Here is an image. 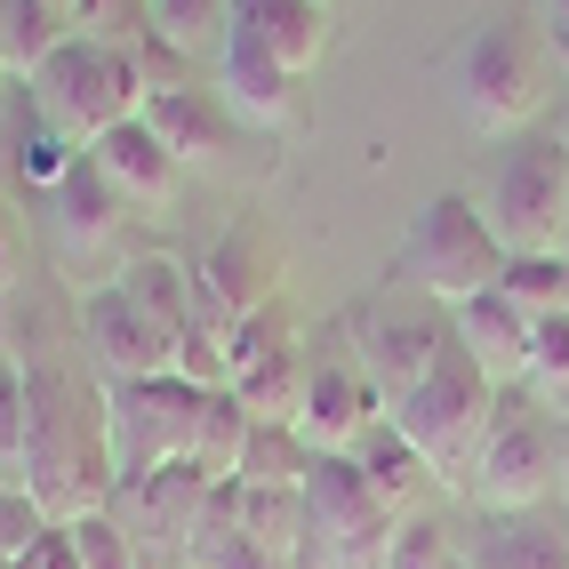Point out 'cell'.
<instances>
[{"instance_id": "obj_40", "label": "cell", "mask_w": 569, "mask_h": 569, "mask_svg": "<svg viewBox=\"0 0 569 569\" xmlns=\"http://www.w3.org/2000/svg\"><path fill=\"white\" fill-rule=\"evenodd\" d=\"M561 489H569V417H561Z\"/></svg>"}, {"instance_id": "obj_8", "label": "cell", "mask_w": 569, "mask_h": 569, "mask_svg": "<svg viewBox=\"0 0 569 569\" xmlns=\"http://www.w3.org/2000/svg\"><path fill=\"white\" fill-rule=\"evenodd\" d=\"M473 506L481 513H546V498L561 489V417L553 409H506L489 449L473 458Z\"/></svg>"}, {"instance_id": "obj_11", "label": "cell", "mask_w": 569, "mask_h": 569, "mask_svg": "<svg viewBox=\"0 0 569 569\" xmlns=\"http://www.w3.org/2000/svg\"><path fill=\"white\" fill-rule=\"evenodd\" d=\"M209 498H217V481H201L193 466H161V473H121L112 481V521L137 538V553H169V569H184V553H193L201 538V521H209Z\"/></svg>"}, {"instance_id": "obj_24", "label": "cell", "mask_w": 569, "mask_h": 569, "mask_svg": "<svg viewBox=\"0 0 569 569\" xmlns=\"http://www.w3.org/2000/svg\"><path fill=\"white\" fill-rule=\"evenodd\" d=\"M153 41L217 72L224 41H233V0H153Z\"/></svg>"}, {"instance_id": "obj_41", "label": "cell", "mask_w": 569, "mask_h": 569, "mask_svg": "<svg viewBox=\"0 0 569 569\" xmlns=\"http://www.w3.org/2000/svg\"><path fill=\"white\" fill-rule=\"evenodd\" d=\"M561 264H569V249H561ZM561 313H569V297H561Z\"/></svg>"}, {"instance_id": "obj_30", "label": "cell", "mask_w": 569, "mask_h": 569, "mask_svg": "<svg viewBox=\"0 0 569 569\" xmlns=\"http://www.w3.org/2000/svg\"><path fill=\"white\" fill-rule=\"evenodd\" d=\"M72 41H97V49H137L153 32V0H72L64 9Z\"/></svg>"}, {"instance_id": "obj_37", "label": "cell", "mask_w": 569, "mask_h": 569, "mask_svg": "<svg viewBox=\"0 0 569 569\" xmlns=\"http://www.w3.org/2000/svg\"><path fill=\"white\" fill-rule=\"evenodd\" d=\"M9 569H81V553H72V538H64V529H49V538L32 546L24 561H9Z\"/></svg>"}, {"instance_id": "obj_38", "label": "cell", "mask_w": 569, "mask_h": 569, "mask_svg": "<svg viewBox=\"0 0 569 569\" xmlns=\"http://www.w3.org/2000/svg\"><path fill=\"white\" fill-rule=\"evenodd\" d=\"M17 273V209H9V193H0V281Z\"/></svg>"}, {"instance_id": "obj_14", "label": "cell", "mask_w": 569, "mask_h": 569, "mask_svg": "<svg viewBox=\"0 0 569 569\" xmlns=\"http://www.w3.org/2000/svg\"><path fill=\"white\" fill-rule=\"evenodd\" d=\"M224 49H249L281 72H306L329 57V9L321 0H233V41Z\"/></svg>"}, {"instance_id": "obj_28", "label": "cell", "mask_w": 569, "mask_h": 569, "mask_svg": "<svg viewBox=\"0 0 569 569\" xmlns=\"http://www.w3.org/2000/svg\"><path fill=\"white\" fill-rule=\"evenodd\" d=\"M353 458H361V473L377 481V498H386L393 513H409V506H417V489L433 481V473H426V458H417V449H409L393 426H377V433L353 449Z\"/></svg>"}, {"instance_id": "obj_26", "label": "cell", "mask_w": 569, "mask_h": 569, "mask_svg": "<svg viewBox=\"0 0 569 569\" xmlns=\"http://www.w3.org/2000/svg\"><path fill=\"white\" fill-rule=\"evenodd\" d=\"M521 393L569 417V313H546V321H529V361H521Z\"/></svg>"}, {"instance_id": "obj_25", "label": "cell", "mask_w": 569, "mask_h": 569, "mask_svg": "<svg viewBox=\"0 0 569 569\" xmlns=\"http://www.w3.org/2000/svg\"><path fill=\"white\" fill-rule=\"evenodd\" d=\"M184 569H289L273 546L257 538V529H241V513L224 506V489L209 498V521H201V538L193 553H184Z\"/></svg>"}, {"instance_id": "obj_19", "label": "cell", "mask_w": 569, "mask_h": 569, "mask_svg": "<svg viewBox=\"0 0 569 569\" xmlns=\"http://www.w3.org/2000/svg\"><path fill=\"white\" fill-rule=\"evenodd\" d=\"M449 337H458V346L473 353V369H489L498 386H521V361H529V321L506 306L498 289L449 313Z\"/></svg>"}, {"instance_id": "obj_46", "label": "cell", "mask_w": 569, "mask_h": 569, "mask_svg": "<svg viewBox=\"0 0 569 569\" xmlns=\"http://www.w3.org/2000/svg\"><path fill=\"white\" fill-rule=\"evenodd\" d=\"M0 481H9V473H0Z\"/></svg>"}, {"instance_id": "obj_15", "label": "cell", "mask_w": 569, "mask_h": 569, "mask_svg": "<svg viewBox=\"0 0 569 569\" xmlns=\"http://www.w3.org/2000/svg\"><path fill=\"white\" fill-rule=\"evenodd\" d=\"M449 346V313H361V337H353V353L369 369V386L386 393V409L441 361Z\"/></svg>"}, {"instance_id": "obj_20", "label": "cell", "mask_w": 569, "mask_h": 569, "mask_svg": "<svg viewBox=\"0 0 569 569\" xmlns=\"http://www.w3.org/2000/svg\"><path fill=\"white\" fill-rule=\"evenodd\" d=\"M466 569H569V521L546 513H489Z\"/></svg>"}, {"instance_id": "obj_2", "label": "cell", "mask_w": 569, "mask_h": 569, "mask_svg": "<svg viewBox=\"0 0 569 569\" xmlns=\"http://www.w3.org/2000/svg\"><path fill=\"white\" fill-rule=\"evenodd\" d=\"M498 417H506V386H498L489 369H473V353L449 337L441 361L386 409V426L417 449V458H426L433 481L466 489V481H473V458L489 449V433H498Z\"/></svg>"}, {"instance_id": "obj_16", "label": "cell", "mask_w": 569, "mask_h": 569, "mask_svg": "<svg viewBox=\"0 0 569 569\" xmlns=\"http://www.w3.org/2000/svg\"><path fill=\"white\" fill-rule=\"evenodd\" d=\"M89 161L104 169V184H112L129 209H161V201L177 193V177H184V161L153 137L144 112H137V121H121V129H104V137L89 144Z\"/></svg>"}, {"instance_id": "obj_12", "label": "cell", "mask_w": 569, "mask_h": 569, "mask_svg": "<svg viewBox=\"0 0 569 569\" xmlns=\"http://www.w3.org/2000/svg\"><path fill=\"white\" fill-rule=\"evenodd\" d=\"M386 426V393L369 386V369H361V353H329V361H313V377H306V409H297V441L313 449V458H353V449Z\"/></svg>"}, {"instance_id": "obj_21", "label": "cell", "mask_w": 569, "mask_h": 569, "mask_svg": "<svg viewBox=\"0 0 569 569\" xmlns=\"http://www.w3.org/2000/svg\"><path fill=\"white\" fill-rule=\"evenodd\" d=\"M112 289H121L129 297V306L137 313H153L169 337H184V329H193L201 321V297H193V264H177V257H129L121 264V281H112Z\"/></svg>"}, {"instance_id": "obj_29", "label": "cell", "mask_w": 569, "mask_h": 569, "mask_svg": "<svg viewBox=\"0 0 569 569\" xmlns=\"http://www.w3.org/2000/svg\"><path fill=\"white\" fill-rule=\"evenodd\" d=\"M498 297H506V306H513L521 321L561 313V297H569V264H561V249H546V257H506Z\"/></svg>"}, {"instance_id": "obj_32", "label": "cell", "mask_w": 569, "mask_h": 569, "mask_svg": "<svg viewBox=\"0 0 569 569\" xmlns=\"http://www.w3.org/2000/svg\"><path fill=\"white\" fill-rule=\"evenodd\" d=\"M377 569H466V553H458V538H449L433 513H401L386 553H377Z\"/></svg>"}, {"instance_id": "obj_43", "label": "cell", "mask_w": 569, "mask_h": 569, "mask_svg": "<svg viewBox=\"0 0 569 569\" xmlns=\"http://www.w3.org/2000/svg\"><path fill=\"white\" fill-rule=\"evenodd\" d=\"M49 9H72V0H49Z\"/></svg>"}, {"instance_id": "obj_36", "label": "cell", "mask_w": 569, "mask_h": 569, "mask_svg": "<svg viewBox=\"0 0 569 569\" xmlns=\"http://www.w3.org/2000/svg\"><path fill=\"white\" fill-rule=\"evenodd\" d=\"M41 538H49V513L32 506L17 481H0V561H24Z\"/></svg>"}, {"instance_id": "obj_27", "label": "cell", "mask_w": 569, "mask_h": 569, "mask_svg": "<svg viewBox=\"0 0 569 569\" xmlns=\"http://www.w3.org/2000/svg\"><path fill=\"white\" fill-rule=\"evenodd\" d=\"M57 209H64V233H72V241H81V233H89V241H104L112 224H121V209H129V201L112 193L104 169L81 153V161H72V169L57 177Z\"/></svg>"}, {"instance_id": "obj_3", "label": "cell", "mask_w": 569, "mask_h": 569, "mask_svg": "<svg viewBox=\"0 0 569 569\" xmlns=\"http://www.w3.org/2000/svg\"><path fill=\"white\" fill-rule=\"evenodd\" d=\"M449 81H458V112L481 137H513V129L538 121V104H546V41L521 17H489L458 41Z\"/></svg>"}, {"instance_id": "obj_17", "label": "cell", "mask_w": 569, "mask_h": 569, "mask_svg": "<svg viewBox=\"0 0 569 569\" xmlns=\"http://www.w3.org/2000/svg\"><path fill=\"white\" fill-rule=\"evenodd\" d=\"M217 97L249 129H306V81L281 72V64H264V57H249V49L217 57Z\"/></svg>"}, {"instance_id": "obj_13", "label": "cell", "mask_w": 569, "mask_h": 569, "mask_svg": "<svg viewBox=\"0 0 569 569\" xmlns=\"http://www.w3.org/2000/svg\"><path fill=\"white\" fill-rule=\"evenodd\" d=\"M81 346H89V361H97V386H144V377H177V337H169L153 313H137L112 281L81 306Z\"/></svg>"}, {"instance_id": "obj_42", "label": "cell", "mask_w": 569, "mask_h": 569, "mask_svg": "<svg viewBox=\"0 0 569 569\" xmlns=\"http://www.w3.org/2000/svg\"><path fill=\"white\" fill-rule=\"evenodd\" d=\"M561 144H569V112H561Z\"/></svg>"}, {"instance_id": "obj_44", "label": "cell", "mask_w": 569, "mask_h": 569, "mask_svg": "<svg viewBox=\"0 0 569 569\" xmlns=\"http://www.w3.org/2000/svg\"><path fill=\"white\" fill-rule=\"evenodd\" d=\"M0 81H9V72H0Z\"/></svg>"}, {"instance_id": "obj_22", "label": "cell", "mask_w": 569, "mask_h": 569, "mask_svg": "<svg viewBox=\"0 0 569 569\" xmlns=\"http://www.w3.org/2000/svg\"><path fill=\"white\" fill-rule=\"evenodd\" d=\"M64 41H72L64 9H49V0H0V72L9 81H32Z\"/></svg>"}, {"instance_id": "obj_6", "label": "cell", "mask_w": 569, "mask_h": 569, "mask_svg": "<svg viewBox=\"0 0 569 569\" xmlns=\"http://www.w3.org/2000/svg\"><path fill=\"white\" fill-rule=\"evenodd\" d=\"M489 233H498L506 257H546V249H569V144L561 137H538V144H513L498 184H489Z\"/></svg>"}, {"instance_id": "obj_1", "label": "cell", "mask_w": 569, "mask_h": 569, "mask_svg": "<svg viewBox=\"0 0 569 569\" xmlns=\"http://www.w3.org/2000/svg\"><path fill=\"white\" fill-rule=\"evenodd\" d=\"M32 377V426H24V458L17 489L49 513V529H72L112 506V441H104V386H89L72 361H24Z\"/></svg>"}, {"instance_id": "obj_10", "label": "cell", "mask_w": 569, "mask_h": 569, "mask_svg": "<svg viewBox=\"0 0 569 569\" xmlns=\"http://www.w3.org/2000/svg\"><path fill=\"white\" fill-rule=\"evenodd\" d=\"M281 281H289V257H281V241L264 233L257 217H233V224H224V233L209 241V257L193 264L201 321H217V329H241L249 313L281 306Z\"/></svg>"}, {"instance_id": "obj_45", "label": "cell", "mask_w": 569, "mask_h": 569, "mask_svg": "<svg viewBox=\"0 0 569 569\" xmlns=\"http://www.w3.org/2000/svg\"><path fill=\"white\" fill-rule=\"evenodd\" d=\"M0 569H9V561H0Z\"/></svg>"}, {"instance_id": "obj_9", "label": "cell", "mask_w": 569, "mask_h": 569, "mask_svg": "<svg viewBox=\"0 0 569 569\" xmlns=\"http://www.w3.org/2000/svg\"><path fill=\"white\" fill-rule=\"evenodd\" d=\"M306 521H313V546L337 569H377V553H386L401 513L377 498V481L361 473V458H313V473H306Z\"/></svg>"}, {"instance_id": "obj_7", "label": "cell", "mask_w": 569, "mask_h": 569, "mask_svg": "<svg viewBox=\"0 0 569 569\" xmlns=\"http://www.w3.org/2000/svg\"><path fill=\"white\" fill-rule=\"evenodd\" d=\"M201 401L184 377H144V386H104V441H112V473H161L193 458V426Z\"/></svg>"}, {"instance_id": "obj_18", "label": "cell", "mask_w": 569, "mask_h": 569, "mask_svg": "<svg viewBox=\"0 0 569 569\" xmlns=\"http://www.w3.org/2000/svg\"><path fill=\"white\" fill-rule=\"evenodd\" d=\"M144 121H153V137L169 144L184 169H193V161H217L224 153L233 112H224L217 81H201V89H153V97H144Z\"/></svg>"}, {"instance_id": "obj_23", "label": "cell", "mask_w": 569, "mask_h": 569, "mask_svg": "<svg viewBox=\"0 0 569 569\" xmlns=\"http://www.w3.org/2000/svg\"><path fill=\"white\" fill-rule=\"evenodd\" d=\"M249 433H257V417L233 401V393H209L201 401V426H193V458H184V466H193L201 481H241V458H249Z\"/></svg>"}, {"instance_id": "obj_5", "label": "cell", "mask_w": 569, "mask_h": 569, "mask_svg": "<svg viewBox=\"0 0 569 569\" xmlns=\"http://www.w3.org/2000/svg\"><path fill=\"white\" fill-rule=\"evenodd\" d=\"M401 264H409V281L426 289L441 313H458V306H473V297H489V289H498V273H506V249H498L489 217H481L466 193H433L426 209H417V224H409V249H401Z\"/></svg>"}, {"instance_id": "obj_31", "label": "cell", "mask_w": 569, "mask_h": 569, "mask_svg": "<svg viewBox=\"0 0 569 569\" xmlns=\"http://www.w3.org/2000/svg\"><path fill=\"white\" fill-rule=\"evenodd\" d=\"M306 473H313V449L297 441L289 426H257V433H249L241 481H257V489H306Z\"/></svg>"}, {"instance_id": "obj_33", "label": "cell", "mask_w": 569, "mask_h": 569, "mask_svg": "<svg viewBox=\"0 0 569 569\" xmlns=\"http://www.w3.org/2000/svg\"><path fill=\"white\" fill-rule=\"evenodd\" d=\"M177 377L193 393H224V386H233V329L193 321V329L177 337Z\"/></svg>"}, {"instance_id": "obj_35", "label": "cell", "mask_w": 569, "mask_h": 569, "mask_svg": "<svg viewBox=\"0 0 569 569\" xmlns=\"http://www.w3.org/2000/svg\"><path fill=\"white\" fill-rule=\"evenodd\" d=\"M24 426H32V377H24V361L0 353V473H17Z\"/></svg>"}, {"instance_id": "obj_4", "label": "cell", "mask_w": 569, "mask_h": 569, "mask_svg": "<svg viewBox=\"0 0 569 569\" xmlns=\"http://www.w3.org/2000/svg\"><path fill=\"white\" fill-rule=\"evenodd\" d=\"M32 112L72 137L89 153L104 129H121L144 112V72H137V49H97V41H64L41 72H32Z\"/></svg>"}, {"instance_id": "obj_34", "label": "cell", "mask_w": 569, "mask_h": 569, "mask_svg": "<svg viewBox=\"0 0 569 569\" xmlns=\"http://www.w3.org/2000/svg\"><path fill=\"white\" fill-rule=\"evenodd\" d=\"M64 538H72V553H81V569H153V561L137 553V538H129V529L112 521V513H89V521H72Z\"/></svg>"}, {"instance_id": "obj_39", "label": "cell", "mask_w": 569, "mask_h": 569, "mask_svg": "<svg viewBox=\"0 0 569 569\" xmlns=\"http://www.w3.org/2000/svg\"><path fill=\"white\" fill-rule=\"evenodd\" d=\"M546 49L569 57V0H546Z\"/></svg>"}]
</instances>
